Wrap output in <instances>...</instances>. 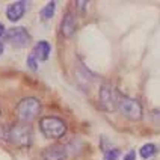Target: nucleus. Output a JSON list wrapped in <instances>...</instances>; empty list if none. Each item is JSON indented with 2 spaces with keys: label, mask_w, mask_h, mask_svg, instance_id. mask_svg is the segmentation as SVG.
Wrapping results in <instances>:
<instances>
[{
  "label": "nucleus",
  "mask_w": 160,
  "mask_h": 160,
  "mask_svg": "<svg viewBox=\"0 0 160 160\" xmlns=\"http://www.w3.org/2000/svg\"><path fill=\"white\" fill-rule=\"evenodd\" d=\"M119 157V150L118 148H112L104 154V160H116Z\"/></svg>",
  "instance_id": "2eb2a0df"
},
{
  "label": "nucleus",
  "mask_w": 160,
  "mask_h": 160,
  "mask_svg": "<svg viewBox=\"0 0 160 160\" xmlns=\"http://www.w3.org/2000/svg\"><path fill=\"white\" fill-rule=\"evenodd\" d=\"M0 142L5 143V145L11 143V125H0Z\"/></svg>",
  "instance_id": "ddd939ff"
},
{
  "label": "nucleus",
  "mask_w": 160,
  "mask_h": 160,
  "mask_svg": "<svg viewBox=\"0 0 160 160\" xmlns=\"http://www.w3.org/2000/svg\"><path fill=\"white\" fill-rule=\"evenodd\" d=\"M6 41L15 48L27 47L30 42V35L24 27H12L6 32Z\"/></svg>",
  "instance_id": "423d86ee"
},
{
  "label": "nucleus",
  "mask_w": 160,
  "mask_h": 160,
  "mask_svg": "<svg viewBox=\"0 0 160 160\" xmlns=\"http://www.w3.org/2000/svg\"><path fill=\"white\" fill-rule=\"evenodd\" d=\"M39 130L48 139H59L67 133V124L59 116H45L39 121Z\"/></svg>",
  "instance_id": "f03ea898"
},
{
  "label": "nucleus",
  "mask_w": 160,
  "mask_h": 160,
  "mask_svg": "<svg viewBox=\"0 0 160 160\" xmlns=\"http://www.w3.org/2000/svg\"><path fill=\"white\" fill-rule=\"evenodd\" d=\"M26 2H23V0H18V2H14V3H11L8 5V8H6V17H8L9 21H18V20H21L23 15H24V12H26Z\"/></svg>",
  "instance_id": "1a4fd4ad"
},
{
  "label": "nucleus",
  "mask_w": 160,
  "mask_h": 160,
  "mask_svg": "<svg viewBox=\"0 0 160 160\" xmlns=\"http://www.w3.org/2000/svg\"><path fill=\"white\" fill-rule=\"evenodd\" d=\"M3 50H5V45H3V42L0 41V56L3 54Z\"/></svg>",
  "instance_id": "6ab92c4d"
},
{
  "label": "nucleus",
  "mask_w": 160,
  "mask_h": 160,
  "mask_svg": "<svg viewBox=\"0 0 160 160\" xmlns=\"http://www.w3.org/2000/svg\"><path fill=\"white\" fill-rule=\"evenodd\" d=\"M100 104L101 107L107 110V112H113L118 109V103H119V98L121 94L116 91L110 83H103L101 88H100Z\"/></svg>",
  "instance_id": "7ed1b4c3"
},
{
  "label": "nucleus",
  "mask_w": 160,
  "mask_h": 160,
  "mask_svg": "<svg viewBox=\"0 0 160 160\" xmlns=\"http://www.w3.org/2000/svg\"><path fill=\"white\" fill-rule=\"evenodd\" d=\"M27 67H29L32 71H38V59L35 58L33 53H30L27 56Z\"/></svg>",
  "instance_id": "4468645a"
},
{
  "label": "nucleus",
  "mask_w": 160,
  "mask_h": 160,
  "mask_svg": "<svg viewBox=\"0 0 160 160\" xmlns=\"http://www.w3.org/2000/svg\"><path fill=\"white\" fill-rule=\"evenodd\" d=\"M11 143L18 148H27L32 145V130L27 124H14L11 125Z\"/></svg>",
  "instance_id": "20e7f679"
},
{
  "label": "nucleus",
  "mask_w": 160,
  "mask_h": 160,
  "mask_svg": "<svg viewBox=\"0 0 160 160\" xmlns=\"http://www.w3.org/2000/svg\"><path fill=\"white\" fill-rule=\"evenodd\" d=\"M54 11H56V3L52 0V2H48L44 8L41 9V18H42V20H50V18H53Z\"/></svg>",
  "instance_id": "f8f14e48"
},
{
  "label": "nucleus",
  "mask_w": 160,
  "mask_h": 160,
  "mask_svg": "<svg viewBox=\"0 0 160 160\" xmlns=\"http://www.w3.org/2000/svg\"><path fill=\"white\" fill-rule=\"evenodd\" d=\"M134 159H136V151H134V150L128 151L127 154H125V157H124V160H134Z\"/></svg>",
  "instance_id": "f3484780"
},
{
  "label": "nucleus",
  "mask_w": 160,
  "mask_h": 160,
  "mask_svg": "<svg viewBox=\"0 0 160 160\" xmlns=\"http://www.w3.org/2000/svg\"><path fill=\"white\" fill-rule=\"evenodd\" d=\"M76 6L80 9V12H85V9H86V2H82V0H77L76 2Z\"/></svg>",
  "instance_id": "dca6fc26"
},
{
  "label": "nucleus",
  "mask_w": 160,
  "mask_h": 160,
  "mask_svg": "<svg viewBox=\"0 0 160 160\" xmlns=\"http://www.w3.org/2000/svg\"><path fill=\"white\" fill-rule=\"evenodd\" d=\"M41 112V103L35 97L23 98L15 107V115H17L18 122L21 124H29L35 119Z\"/></svg>",
  "instance_id": "f257e3e1"
},
{
  "label": "nucleus",
  "mask_w": 160,
  "mask_h": 160,
  "mask_svg": "<svg viewBox=\"0 0 160 160\" xmlns=\"http://www.w3.org/2000/svg\"><path fill=\"white\" fill-rule=\"evenodd\" d=\"M6 33V29H5V26H3V23H0V38Z\"/></svg>",
  "instance_id": "a211bd4d"
},
{
  "label": "nucleus",
  "mask_w": 160,
  "mask_h": 160,
  "mask_svg": "<svg viewBox=\"0 0 160 160\" xmlns=\"http://www.w3.org/2000/svg\"><path fill=\"white\" fill-rule=\"evenodd\" d=\"M157 152V147L154 145V143H145V145H142L141 147V150H139V154H141V157L142 159H150V157H152L154 154Z\"/></svg>",
  "instance_id": "9b49d317"
},
{
  "label": "nucleus",
  "mask_w": 160,
  "mask_h": 160,
  "mask_svg": "<svg viewBox=\"0 0 160 160\" xmlns=\"http://www.w3.org/2000/svg\"><path fill=\"white\" fill-rule=\"evenodd\" d=\"M68 156L67 147L62 143H54L42 151V160H65Z\"/></svg>",
  "instance_id": "0eeeda50"
},
{
  "label": "nucleus",
  "mask_w": 160,
  "mask_h": 160,
  "mask_svg": "<svg viewBox=\"0 0 160 160\" xmlns=\"http://www.w3.org/2000/svg\"><path fill=\"white\" fill-rule=\"evenodd\" d=\"M77 29V20H76V15L72 11H68L65 15H63L62 21H61V33H62L65 38H71L74 35Z\"/></svg>",
  "instance_id": "6e6552de"
},
{
  "label": "nucleus",
  "mask_w": 160,
  "mask_h": 160,
  "mask_svg": "<svg viewBox=\"0 0 160 160\" xmlns=\"http://www.w3.org/2000/svg\"><path fill=\"white\" fill-rule=\"evenodd\" d=\"M118 110L128 119L132 121H139L142 118V106L138 100L130 97H125V95H121L119 98V103H118Z\"/></svg>",
  "instance_id": "39448f33"
},
{
  "label": "nucleus",
  "mask_w": 160,
  "mask_h": 160,
  "mask_svg": "<svg viewBox=\"0 0 160 160\" xmlns=\"http://www.w3.org/2000/svg\"><path fill=\"white\" fill-rule=\"evenodd\" d=\"M50 52H52V45L48 44L47 41H39L36 42L33 54L39 62H45L48 58H50Z\"/></svg>",
  "instance_id": "9d476101"
}]
</instances>
